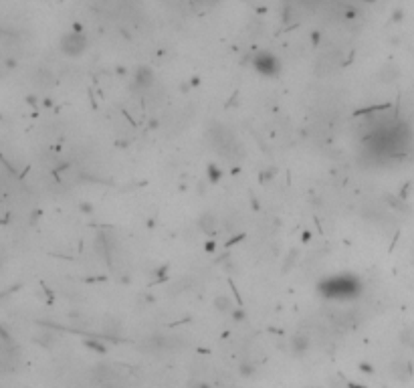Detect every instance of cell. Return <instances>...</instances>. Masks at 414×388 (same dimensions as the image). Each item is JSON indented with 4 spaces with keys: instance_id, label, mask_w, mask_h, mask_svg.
Listing matches in <instances>:
<instances>
[{
    "instance_id": "6da1fadb",
    "label": "cell",
    "mask_w": 414,
    "mask_h": 388,
    "mask_svg": "<svg viewBox=\"0 0 414 388\" xmlns=\"http://www.w3.org/2000/svg\"><path fill=\"white\" fill-rule=\"evenodd\" d=\"M63 51L65 53H71V55H77L83 51V38L79 34H69L63 38Z\"/></svg>"
},
{
    "instance_id": "7a4b0ae2",
    "label": "cell",
    "mask_w": 414,
    "mask_h": 388,
    "mask_svg": "<svg viewBox=\"0 0 414 388\" xmlns=\"http://www.w3.org/2000/svg\"><path fill=\"white\" fill-rule=\"evenodd\" d=\"M400 338H402V344L414 348V328H406V330L400 334Z\"/></svg>"
}]
</instances>
